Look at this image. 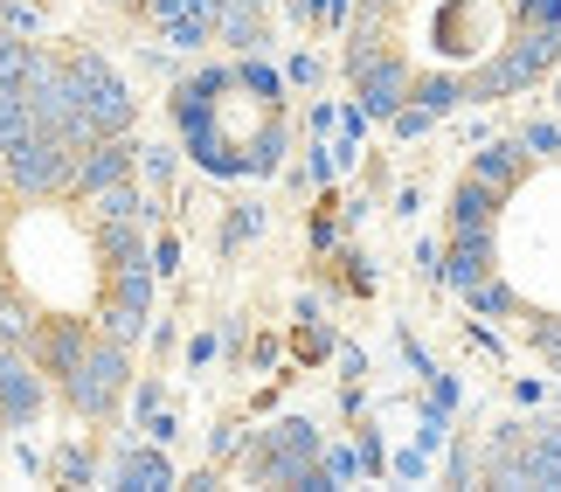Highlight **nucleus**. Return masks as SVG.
Segmentation results:
<instances>
[{
  "instance_id": "obj_1",
  "label": "nucleus",
  "mask_w": 561,
  "mask_h": 492,
  "mask_svg": "<svg viewBox=\"0 0 561 492\" xmlns=\"http://www.w3.org/2000/svg\"><path fill=\"white\" fill-rule=\"evenodd\" d=\"M153 306L133 153L77 91L0 104V340L70 402L125 389Z\"/></svg>"
},
{
  "instance_id": "obj_3",
  "label": "nucleus",
  "mask_w": 561,
  "mask_h": 492,
  "mask_svg": "<svg viewBox=\"0 0 561 492\" xmlns=\"http://www.w3.org/2000/svg\"><path fill=\"white\" fill-rule=\"evenodd\" d=\"M444 271L485 327L561 375V118L492 139L458 174Z\"/></svg>"
},
{
  "instance_id": "obj_2",
  "label": "nucleus",
  "mask_w": 561,
  "mask_h": 492,
  "mask_svg": "<svg viewBox=\"0 0 561 492\" xmlns=\"http://www.w3.org/2000/svg\"><path fill=\"white\" fill-rule=\"evenodd\" d=\"M561 70V0H347L340 77L381 125L527 98Z\"/></svg>"
}]
</instances>
